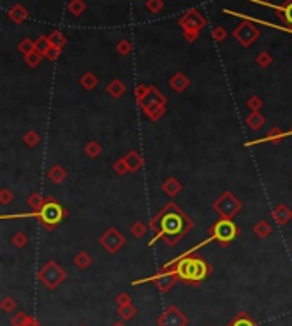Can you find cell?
Here are the masks:
<instances>
[{
	"label": "cell",
	"instance_id": "obj_1",
	"mask_svg": "<svg viewBox=\"0 0 292 326\" xmlns=\"http://www.w3.org/2000/svg\"><path fill=\"white\" fill-rule=\"evenodd\" d=\"M149 227L154 232V238L149 241V246L156 244L157 241H164L166 246L175 248L193 229V220L186 216V212L181 207H178V203L168 202L150 218Z\"/></svg>",
	"mask_w": 292,
	"mask_h": 326
},
{
	"label": "cell",
	"instance_id": "obj_2",
	"mask_svg": "<svg viewBox=\"0 0 292 326\" xmlns=\"http://www.w3.org/2000/svg\"><path fill=\"white\" fill-rule=\"evenodd\" d=\"M162 270H173L175 273H178L180 280L191 285H198L210 275L212 266L205 258L195 254L193 250H188L169 261Z\"/></svg>",
	"mask_w": 292,
	"mask_h": 326
},
{
	"label": "cell",
	"instance_id": "obj_3",
	"mask_svg": "<svg viewBox=\"0 0 292 326\" xmlns=\"http://www.w3.org/2000/svg\"><path fill=\"white\" fill-rule=\"evenodd\" d=\"M69 216L67 209L62 205L58 200H55L53 196H45L43 205L39 207V210L36 212H28V214H17V216H2V218H21V217H33L38 218L39 224L43 225L48 231H53L58 225L64 222V218Z\"/></svg>",
	"mask_w": 292,
	"mask_h": 326
},
{
	"label": "cell",
	"instance_id": "obj_4",
	"mask_svg": "<svg viewBox=\"0 0 292 326\" xmlns=\"http://www.w3.org/2000/svg\"><path fill=\"white\" fill-rule=\"evenodd\" d=\"M166 105H168V98L156 86H150V91L146 96V99L139 103L142 113L154 123L166 114Z\"/></svg>",
	"mask_w": 292,
	"mask_h": 326
},
{
	"label": "cell",
	"instance_id": "obj_5",
	"mask_svg": "<svg viewBox=\"0 0 292 326\" xmlns=\"http://www.w3.org/2000/svg\"><path fill=\"white\" fill-rule=\"evenodd\" d=\"M180 28L183 29V36L188 43H195L200 38L202 29L207 26V19L200 14L198 9H190L180 17Z\"/></svg>",
	"mask_w": 292,
	"mask_h": 326
},
{
	"label": "cell",
	"instance_id": "obj_6",
	"mask_svg": "<svg viewBox=\"0 0 292 326\" xmlns=\"http://www.w3.org/2000/svg\"><path fill=\"white\" fill-rule=\"evenodd\" d=\"M239 232H241V229L238 227V224H236L232 218H222V217H220L217 222H214L209 229L210 238H212L214 241H217V243L224 248L229 246L232 241L238 238Z\"/></svg>",
	"mask_w": 292,
	"mask_h": 326
},
{
	"label": "cell",
	"instance_id": "obj_7",
	"mask_svg": "<svg viewBox=\"0 0 292 326\" xmlns=\"http://www.w3.org/2000/svg\"><path fill=\"white\" fill-rule=\"evenodd\" d=\"M65 277H67L65 270L55 260H48L38 272V280L45 285L46 289H50V290L57 289L58 285L65 280Z\"/></svg>",
	"mask_w": 292,
	"mask_h": 326
},
{
	"label": "cell",
	"instance_id": "obj_8",
	"mask_svg": "<svg viewBox=\"0 0 292 326\" xmlns=\"http://www.w3.org/2000/svg\"><path fill=\"white\" fill-rule=\"evenodd\" d=\"M241 202L238 200L232 191H224L216 202L212 203V209L216 214H219V217L222 218H234L241 212Z\"/></svg>",
	"mask_w": 292,
	"mask_h": 326
},
{
	"label": "cell",
	"instance_id": "obj_9",
	"mask_svg": "<svg viewBox=\"0 0 292 326\" xmlns=\"http://www.w3.org/2000/svg\"><path fill=\"white\" fill-rule=\"evenodd\" d=\"M232 36H234V39L241 44L243 48H250L251 44L260 38V28H256L250 19H245L234 31H232Z\"/></svg>",
	"mask_w": 292,
	"mask_h": 326
},
{
	"label": "cell",
	"instance_id": "obj_10",
	"mask_svg": "<svg viewBox=\"0 0 292 326\" xmlns=\"http://www.w3.org/2000/svg\"><path fill=\"white\" fill-rule=\"evenodd\" d=\"M98 241H99V244L105 248L106 253H110V254H116L118 251L125 246V243H127L125 236L121 234L116 227H108L101 236H99Z\"/></svg>",
	"mask_w": 292,
	"mask_h": 326
},
{
	"label": "cell",
	"instance_id": "obj_11",
	"mask_svg": "<svg viewBox=\"0 0 292 326\" xmlns=\"http://www.w3.org/2000/svg\"><path fill=\"white\" fill-rule=\"evenodd\" d=\"M188 318L176 306H168L157 316V326H186Z\"/></svg>",
	"mask_w": 292,
	"mask_h": 326
},
{
	"label": "cell",
	"instance_id": "obj_12",
	"mask_svg": "<svg viewBox=\"0 0 292 326\" xmlns=\"http://www.w3.org/2000/svg\"><path fill=\"white\" fill-rule=\"evenodd\" d=\"M149 280H152V282L157 285L159 290H161L162 294H166V292H169L175 287L176 282H180V277H178V273H175L173 270H161L156 277L146 279V280H142V282H149Z\"/></svg>",
	"mask_w": 292,
	"mask_h": 326
},
{
	"label": "cell",
	"instance_id": "obj_13",
	"mask_svg": "<svg viewBox=\"0 0 292 326\" xmlns=\"http://www.w3.org/2000/svg\"><path fill=\"white\" fill-rule=\"evenodd\" d=\"M284 139H287V132H282L279 127H273L265 137H261V139H256V140H250V142L245 144V147H253V145H258V144H267V142L280 144Z\"/></svg>",
	"mask_w": 292,
	"mask_h": 326
},
{
	"label": "cell",
	"instance_id": "obj_14",
	"mask_svg": "<svg viewBox=\"0 0 292 326\" xmlns=\"http://www.w3.org/2000/svg\"><path fill=\"white\" fill-rule=\"evenodd\" d=\"M272 217L279 227H284V225H287L292 220V210L286 203H279V205L272 210Z\"/></svg>",
	"mask_w": 292,
	"mask_h": 326
},
{
	"label": "cell",
	"instance_id": "obj_15",
	"mask_svg": "<svg viewBox=\"0 0 292 326\" xmlns=\"http://www.w3.org/2000/svg\"><path fill=\"white\" fill-rule=\"evenodd\" d=\"M169 87L173 89L175 92H178V94H181V92H184L188 89V86H190V79H188L186 75H184L183 72H176L173 73L171 77H169Z\"/></svg>",
	"mask_w": 292,
	"mask_h": 326
},
{
	"label": "cell",
	"instance_id": "obj_16",
	"mask_svg": "<svg viewBox=\"0 0 292 326\" xmlns=\"http://www.w3.org/2000/svg\"><path fill=\"white\" fill-rule=\"evenodd\" d=\"M123 159H125V162H127L130 174H135V173H139L140 169H142L144 157L140 155V152H137V150H128V152L123 155Z\"/></svg>",
	"mask_w": 292,
	"mask_h": 326
},
{
	"label": "cell",
	"instance_id": "obj_17",
	"mask_svg": "<svg viewBox=\"0 0 292 326\" xmlns=\"http://www.w3.org/2000/svg\"><path fill=\"white\" fill-rule=\"evenodd\" d=\"M161 190L164 191V195H168L169 198H175V196H178L181 191H183V184H181L175 176H169L168 180L161 184Z\"/></svg>",
	"mask_w": 292,
	"mask_h": 326
},
{
	"label": "cell",
	"instance_id": "obj_18",
	"mask_svg": "<svg viewBox=\"0 0 292 326\" xmlns=\"http://www.w3.org/2000/svg\"><path fill=\"white\" fill-rule=\"evenodd\" d=\"M106 92L111 96L113 99H120L127 94V86L121 79H113L111 82L106 86Z\"/></svg>",
	"mask_w": 292,
	"mask_h": 326
},
{
	"label": "cell",
	"instance_id": "obj_19",
	"mask_svg": "<svg viewBox=\"0 0 292 326\" xmlns=\"http://www.w3.org/2000/svg\"><path fill=\"white\" fill-rule=\"evenodd\" d=\"M46 176H48V180H50L53 184H62L65 181V178H67V171H65L64 166L53 164L50 169H48Z\"/></svg>",
	"mask_w": 292,
	"mask_h": 326
},
{
	"label": "cell",
	"instance_id": "obj_20",
	"mask_svg": "<svg viewBox=\"0 0 292 326\" xmlns=\"http://www.w3.org/2000/svg\"><path fill=\"white\" fill-rule=\"evenodd\" d=\"M245 123L251 128V130L256 132V130H260V128H263V125L267 123V120H265V116L260 113V111H251V113L245 118Z\"/></svg>",
	"mask_w": 292,
	"mask_h": 326
},
{
	"label": "cell",
	"instance_id": "obj_21",
	"mask_svg": "<svg viewBox=\"0 0 292 326\" xmlns=\"http://www.w3.org/2000/svg\"><path fill=\"white\" fill-rule=\"evenodd\" d=\"M28 10L24 9L21 3H14L9 9V19L14 22V24H23V22L28 19Z\"/></svg>",
	"mask_w": 292,
	"mask_h": 326
},
{
	"label": "cell",
	"instance_id": "obj_22",
	"mask_svg": "<svg viewBox=\"0 0 292 326\" xmlns=\"http://www.w3.org/2000/svg\"><path fill=\"white\" fill-rule=\"evenodd\" d=\"M273 9H275L277 16L282 19L284 24L292 26V0H287L282 5H273Z\"/></svg>",
	"mask_w": 292,
	"mask_h": 326
},
{
	"label": "cell",
	"instance_id": "obj_23",
	"mask_svg": "<svg viewBox=\"0 0 292 326\" xmlns=\"http://www.w3.org/2000/svg\"><path fill=\"white\" fill-rule=\"evenodd\" d=\"M79 84L82 86V89H86V91H92V89L98 87L99 79H98V75H96L94 72H91V70H89V72H86L82 77H80Z\"/></svg>",
	"mask_w": 292,
	"mask_h": 326
},
{
	"label": "cell",
	"instance_id": "obj_24",
	"mask_svg": "<svg viewBox=\"0 0 292 326\" xmlns=\"http://www.w3.org/2000/svg\"><path fill=\"white\" fill-rule=\"evenodd\" d=\"M10 325L12 326H33V325H38V321H36V318L29 316V314H26V313H16L12 320H10Z\"/></svg>",
	"mask_w": 292,
	"mask_h": 326
},
{
	"label": "cell",
	"instance_id": "obj_25",
	"mask_svg": "<svg viewBox=\"0 0 292 326\" xmlns=\"http://www.w3.org/2000/svg\"><path fill=\"white\" fill-rule=\"evenodd\" d=\"M92 263V256L87 251H79V253L73 256V265L77 266L79 270H87Z\"/></svg>",
	"mask_w": 292,
	"mask_h": 326
},
{
	"label": "cell",
	"instance_id": "obj_26",
	"mask_svg": "<svg viewBox=\"0 0 292 326\" xmlns=\"http://www.w3.org/2000/svg\"><path fill=\"white\" fill-rule=\"evenodd\" d=\"M253 232L258 236L260 239H267L270 234H272V225L268 224V220H260L255 224Z\"/></svg>",
	"mask_w": 292,
	"mask_h": 326
},
{
	"label": "cell",
	"instance_id": "obj_27",
	"mask_svg": "<svg viewBox=\"0 0 292 326\" xmlns=\"http://www.w3.org/2000/svg\"><path fill=\"white\" fill-rule=\"evenodd\" d=\"M84 152H86L87 157L96 159V157H99V155H101L103 147H101V144L96 142V140H89V142L86 144V147H84Z\"/></svg>",
	"mask_w": 292,
	"mask_h": 326
},
{
	"label": "cell",
	"instance_id": "obj_28",
	"mask_svg": "<svg viewBox=\"0 0 292 326\" xmlns=\"http://www.w3.org/2000/svg\"><path fill=\"white\" fill-rule=\"evenodd\" d=\"M67 10L75 17L82 16V14L86 12V2H84V0H70L67 5Z\"/></svg>",
	"mask_w": 292,
	"mask_h": 326
},
{
	"label": "cell",
	"instance_id": "obj_29",
	"mask_svg": "<svg viewBox=\"0 0 292 326\" xmlns=\"http://www.w3.org/2000/svg\"><path fill=\"white\" fill-rule=\"evenodd\" d=\"M35 46H36V51H38V53H41L43 57H46V53L50 51V48L53 46V44H51V41H50V36H43L41 35L35 41Z\"/></svg>",
	"mask_w": 292,
	"mask_h": 326
},
{
	"label": "cell",
	"instance_id": "obj_30",
	"mask_svg": "<svg viewBox=\"0 0 292 326\" xmlns=\"http://www.w3.org/2000/svg\"><path fill=\"white\" fill-rule=\"evenodd\" d=\"M118 316H120L121 321H130L132 318L137 314V307L134 304H128V306H118Z\"/></svg>",
	"mask_w": 292,
	"mask_h": 326
},
{
	"label": "cell",
	"instance_id": "obj_31",
	"mask_svg": "<svg viewBox=\"0 0 292 326\" xmlns=\"http://www.w3.org/2000/svg\"><path fill=\"white\" fill-rule=\"evenodd\" d=\"M10 243H12V246L17 248V250H23V248L28 246L29 238H28V234H26L24 231H17L16 234L10 238Z\"/></svg>",
	"mask_w": 292,
	"mask_h": 326
},
{
	"label": "cell",
	"instance_id": "obj_32",
	"mask_svg": "<svg viewBox=\"0 0 292 326\" xmlns=\"http://www.w3.org/2000/svg\"><path fill=\"white\" fill-rule=\"evenodd\" d=\"M130 232H132V236H134V238L140 239V238H144V236H146L147 232H149V225L144 224L142 220H137V222H134V224H132Z\"/></svg>",
	"mask_w": 292,
	"mask_h": 326
},
{
	"label": "cell",
	"instance_id": "obj_33",
	"mask_svg": "<svg viewBox=\"0 0 292 326\" xmlns=\"http://www.w3.org/2000/svg\"><path fill=\"white\" fill-rule=\"evenodd\" d=\"M227 326H258L246 313H239Z\"/></svg>",
	"mask_w": 292,
	"mask_h": 326
},
{
	"label": "cell",
	"instance_id": "obj_34",
	"mask_svg": "<svg viewBox=\"0 0 292 326\" xmlns=\"http://www.w3.org/2000/svg\"><path fill=\"white\" fill-rule=\"evenodd\" d=\"M43 196L38 193V191H33L31 195L28 196V207L31 209V212H36V210H39V207L43 205Z\"/></svg>",
	"mask_w": 292,
	"mask_h": 326
},
{
	"label": "cell",
	"instance_id": "obj_35",
	"mask_svg": "<svg viewBox=\"0 0 292 326\" xmlns=\"http://www.w3.org/2000/svg\"><path fill=\"white\" fill-rule=\"evenodd\" d=\"M23 142L26 144L28 147H36L39 144V133L38 132H35V130H28L24 133V137H23Z\"/></svg>",
	"mask_w": 292,
	"mask_h": 326
},
{
	"label": "cell",
	"instance_id": "obj_36",
	"mask_svg": "<svg viewBox=\"0 0 292 326\" xmlns=\"http://www.w3.org/2000/svg\"><path fill=\"white\" fill-rule=\"evenodd\" d=\"M0 307H2L3 313H14V309L17 307V302L12 295H5V297L0 301Z\"/></svg>",
	"mask_w": 292,
	"mask_h": 326
},
{
	"label": "cell",
	"instance_id": "obj_37",
	"mask_svg": "<svg viewBox=\"0 0 292 326\" xmlns=\"http://www.w3.org/2000/svg\"><path fill=\"white\" fill-rule=\"evenodd\" d=\"M41 60H43V55L38 53V51H33V53H29V55H26V57H24L26 65L31 67V69L38 67L39 64H41Z\"/></svg>",
	"mask_w": 292,
	"mask_h": 326
},
{
	"label": "cell",
	"instance_id": "obj_38",
	"mask_svg": "<svg viewBox=\"0 0 292 326\" xmlns=\"http://www.w3.org/2000/svg\"><path fill=\"white\" fill-rule=\"evenodd\" d=\"M116 51L120 55H123V57H128V55L132 53V41L127 38L120 39V41L116 43Z\"/></svg>",
	"mask_w": 292,
	"mask_h": 326
},
{
	"label": "cell",
	"instance_id": "obj_39",
	"mask_svg": "<svg viewBox=\"0 0 292 326\" xmlns=\"http://www.w3.org/2000/svg\"><path fill=\"white\" fill-rule=\"evenodd\" d=\"M17 50L21 51V53L24 55H29V53H33V51H36V46H35V41L33 39H29V38H24L23 41L19 43V46H17Z\"/></svg>",
	"mask_w": 292,
	"mask_h": 326
},
{
	"label": "cell",
	"instance_id": "obj_40",
	"mask_svg": "<svg viewBox=\"0 0 292 326\" xmlns=\"http://www.w3.org/2000/svg\"><path fill=\"white\" fill-rule=\"evenodd\" d=\"M50 41H51V44L53 46H58V48H64L65 44H67V38H65L64 35H62L60 31H53V33H50Z\"/></svg>",
	"mask_w": 292,
	"mask_h": 326
},
{
	"label": "cell",
	"instance_id": "obj_41",
	"mask_svg": "<svg viewBox=\"0 0 292 326\" xmlns=\"http://www.w3.org/2000/svg\"><path fill=\"white\" fill-rule=\"evenodd\" d=\"M255 62H256V65H260L261 69H267L272 64V55L268 53V51H260V53L256 55V58H255Z\"/></svg>",
	"mask_w": 292,
	"mask_h": 326
},
{
	"label": "cell",
	"instance_id": "obj_42",
	"mask_svg": "<svg viewBox=\"0 0 292 326\" xmlns=\"http://www.w3.org/2000/svg\"><path fill=\"white\" fill-rule=\"evenodd\" d=\"M246 106L251 111H260L261 108H263V99H261L260 96H250L246 101Z\"/></svg>",
	"mask_w": 292,
	"mask_h": 326
},
{
	"label": "cell",
	"instance_id": "obj_43",
	"mask_svg": "<svg viewBox=\"0 0 292 326\" xmlns=\"http://www.w3.org/2000/svg\"><path fill=\"white\" fill-rule=\"evenodd\" d=\"M113 171L118 174V176H125V174H128L130 171H128V166H127V162H125V159L121 157V159H116L114 161V164H113Z\"/></svg>",
	"mask_w": 292,
	"mask_h": 326
},
{
	"label": "cell",
	"instance_id": "obj_44",
	"mask_svg": "<svg viewBox=\"0 0 292 326\" xmlns=\"http://www.w3.org/2000/svg\"><path fill=\"white\" fill-rule=\"evenodd\" d=\"M149 91H150V86H147V84H139V86L135 87V91H134L137 103L144 101V99H146V96L149 94Z\"/></svg>",
	"mask_w": 292,
	"mask_h": 326
},
{
	"label": "cell",
	"instance_id": "obj_45",
	"mask_svg": "<svg viewBox=\"0 0 292 326\" xmlns=\"http://www.w3.org/2000/svg\"><path fill=\"white\" fill-rule=\"evenodd\" d=\"M212 38L214 41L217 43H222L225 38H227V31H225L224 26H216V28L212 29Z\"/></svg>",
	"mask_w": 292,
	"mask_h": 326
},
{
	"label": "cell",
	"instance_id": "obj_46",
	"mask_svg": "<svg viewBox=\"0 0 292 326\" xmlns=\"http://www.w3.org/2000/svg\"><path fill=\"white\" fill-rule=\"evenodd\" d=\"M162 7H164V2H162V0H147L146 2V9L149 10L150 14H157Z\"/></svg>",
	"mask_w": 292,
	"mask_h": 326
},
{
	"label": "cell",
	"instance_id": "obj_47",
	"mask_svg": "<svg viewBox=\"0 0 292 326\" xmlns=\"http://www.w3.org/2000/svg\"><path fill=\"white\" fill-rule=\"evenodd\" d=\"M12 200H14V193L9 188H2V190H0V203H2V205H9Z\"/></svg>",
	"mask_w": 292,
	"mask_h": 326
},
{
	"label": "cell",
	"instance_id": "obj_48",
	"mask_svg": "<svg viewBox=\"0 0 292 326\" xmlns=\"http://www.w3.org/2000/svg\"><path fill=\"white\" fill-rule=\"evenodd\" d=\"M116 304H118V306H128V304H132L130 294H127V292H121V294H118Z\"/></svg>",
	"mask_w": 292,
	"mask_h": 326
},
{
	"label": "cell",
	"instance_id": "obj_49",
	"mask_svg": "<svg viewBox=\"0 0 292 326\" xmlns=\"http://www.w3.org/2000/svg\"><path fill=\"white\" fill-rule=\"evenodd\" d=\"M60 55H62V48H58V46H51V48H50V51H48V53H46V58H48V60H50V62H55L58 57H60Z\"/></svg>",
	"mask_w": 292,
	"mask_h": 326
},
{
	"label": "cell",
	"instance_id": "obj_50",
	"mask_svg": "<svg viewBox=\"0 0 292 326\" xmlns=\"http://www.w3.org/2000/svg\"><path fill=\"white\" fill-rule=\"evenodd\" d=\"M111 326H127V325H125V321H116V323H113Z\"/></svg>",
	"mask_w": 292,
	"mask_h": 326
},
{
	"label": "cell",
	"instance_id": "obj_51",
	"mask_svg": "<svg viewBox=\"0 0 292 326\" xmlns=\"http://www.w3.org/2000/svg\"><path fill=\"white\" fill-rule=\"evenodd\" d=\"M287 137H292V128H291L289 132H287Z\"/></svg>",
	"mask_w": 292,
	"mask_h": 326
},
{
	"label": "cell",
	"instance_id": "obj_52",
	"mask_svg": "<svg viewBox=\"0 0 292 326\" xmlns=\"http://www.w3.org/2000/svg\"><path fill=\"white\" fill-rule=\"evenodd\" d=\"M33 326H39V323H38V325H33Z\"/></svg>",
	"mask_w": 292,
	"mask_h": 326
},
{
	"label": "cell",
	"instance_id": "obj_53",
	"mask_svg": "<svg viewBox=\"0 0 292 326\" xmlns=\"http://www.w3.org/2000/svg\"><path fill=\"white\" fill-rule=\"evenodd\" d=\"M79 326H86V325H79Z\"/></svg>",
	"mask_w": 292,
	"mask_h": 326
},
{
	"label": "cell",
	"instance_id": "obj_54",
	"mask_svg": "<svg viewBox=\"0 0 292 326\" xmlns=\"http://www.w3.org/2000/svg\"><path fill=\"white\" fill-rule=\"evenodd\" d=\"M265 2H267V0H265Z\"/></svg>",
	"mask_w": 292,
	"mask_h": 326
}]
</instances>
